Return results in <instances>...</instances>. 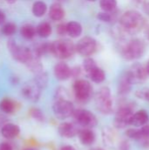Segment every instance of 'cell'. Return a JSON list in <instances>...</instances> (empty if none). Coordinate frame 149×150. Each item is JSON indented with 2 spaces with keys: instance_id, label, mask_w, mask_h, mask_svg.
I'll use <instances>...</instances> for the list:
<instances>
[{
  "instance_id": "6da1fadb",
  "label": "cell",
  "mask_w": 149,
  "mask_h": 150,
  "mask_svg": "<svg viewBox=\"0 0 149 150\" xmlns=\"http://www.w3.org/2000/svg\"><path fill=\"white\" fill-rule=\"evenodd\" d=\"M143 16L136 11H128L120 18V26L128 33H136L144 26Z\"/></svg>"
},
{
  "instance_id": "7a4b0ae2",
  "label": "cell",
  "mask_w": 149,
  "mask_h": 150,
  "mask_svg": "<svg viewBox=\"0 0 149 150\" xmlns=\"http://www.w3.org/2000/svg\"><path fill=\"white\" fill-rule=\"evenodd\" d=\"M76 45L68 39L50 42V54L59 59H68L76 53Z\"/></svg>"
},
{
  "instance_id": "3957f363",
  "label": "cell",
  "mask_w": 149,
  "mask_h": 150,
  "mask_svg": "<svg viewBox=\"0 0 149 150\" xmlns=\"http://www.w3.org/2000/svg\"><path fill=\"white\" fill-rule=\"evenodd\" d=\"M97 109L103 114H111L113 111V103L111 91L108 87L101 88L95 96Z\"/></svg>"
},
{
  "instance_id": "277c9868",
  "label": "cell",
  "mask_w": 149,
  "mask_h": 150,
  "mask_svg": "<svg viewBox=\"0 0 149 150\" xmlns=\"http://www.w3.org/2000/svg\"><path fill=\"white\" fill-rule=\"evenodd\" d=\"M145 52L144 43L141 40H132L126 43L121 48V54L127 61L141 58Z\"/></svg>"
},
{
  "instance_id": "5b68a950",
  "label": "cell",
  "mask_w": 149,
  "mask_h": 150,
  "mask_svg": "<svg viewBox=\"0 0 149 150\" xmlns=\"http://www.w3.org/2000/svg\"><path fill=\"white\" fill-rule=\"evenodd\" d=\"M73 91L76 100L81 103H87L93 95L92 85L84 79H77L73 84Z\"/></svg>"
},
{
  "instance_id": "8992f818",
  "label": "cell",
  "mask_w": 149,
  "mask_h": 150,
  "mask_svg": "<svg viewBox=\"0 0 149 150\" xmlns=\"http://www.w3.org/2000/svg\"><path fill=\"white\" fill-rule=\"evenodd\" d=\"M7 47L12 57L21 63L25 64L32 55V52L30 48L18 45L13 39L8 40Z\"/></svg>"
},
{
  "instance_id": "52a82bcc",
  "label": "cell",
  "mask_w": 149,
  "mask_h": 150,
  "mask_svg": "<svg viewBox=\"0 0 149 150\" xmlns=\"http://www.w3.org/2000/svg\"><path fill=\"white\" fill-rule=\"evenodd\" d=\"M72 117L76 123L83 128H92L97 125V117L91 112L85 109H75Z\"/></svg>"
},
{
  "instance_id": "ba28073f",
  "label": "cell",
  "mask_w": 149,
  "mask_h": 150,
  "mask_svg": "<svg viewBox=\"0 0 149 150\" xmlns=\"http://www.w3.org/2000/svg\"><path fill=\"white\" fill-rule=\"evenodd\" d=\"M53 111L56 118L60 120H65L73 115L75 106L71 101L65 98L54 99L53 105Z\"/></svg>"
},
{
  "instance_id": "9c48e42d",
  "label": "cell",
  "mask_w": 149,
  "mask_h": 150,
  "mask_svg": "<svg viewBox=\"0 0 149 150\" xmlns=\"http://www.w3.org/2000/svg\"><path fill=\"white\" fill-rule=\"evenodd\" d=\"M133 114V108L130 105H123L120 107H119L114 120L113 124L114 127L118 129H122L130 125L131 118Z\"/></svg>"
},
{
  "instance_id": "30bf717a",
  "label": "cell",
  "mask_w": 149,
  "mask_h": 150,
  "mask_svg": "<svg viewBox=\"0 0 149 150\" xmlns=\"http://www.w3.org/2000/svg\"><path fill=\"white\" fill-rule=\"evenodd\" d=\"M97 48V42L92 37L85 36L82 38L76 45V51L82 56L92 55Z\"/></svg>"
},
{
  "instance_id": "8fae6325",
  "label": "cell",
  "mask_w": 149,
  "mask_h": 150,
  "mask_svg": "<svg viewBox=\"0 0 149 150\" xmlns=\"http://www.w3.org/2000/svg\"><path fill=\"white\" fill-rule=\"evenodd\" d=\"M41 89L32 80L25 83L21 89V96L31 102H37L40 97Z\"/></svg>"
},
{
  "instance_id": "7c38bea8",
  "label": "cell",
  "mask_w": 149,
  "mask_h": 150,
  "mask_svg": "<svg viewBox=\"0 0 149 150\" xmlns=\"http://www.w3.org/2000/svg\"><path fill=\"white\" fill-rule=\"evenodd\" d=\"M132 83H142L148 78V73L146 71L145 67H143L141 64H135L133 65L129 71L126 72Z\"/></svg>"
},
{
  "instance_id": "4fadbf2b",
  "label": "cell",
  "mask_w": 149,
  "mask_h": 150,
  "mask_svg": "<svg viewBox=\"0 0 149 150\" xmlns=\"http://www.w3.org/2000/svg\"><path fill=\"white\" fill-rule=\"evenodd\" d=\"M79 130L77 124L72 122H63L58 127L59 134L65 138H73L76 136Z\"/></svg>"
},
{
  "instance_id": "5bb4252c",
  "label": "cell",
  "mask_w": 149,
  "mask_h": 150,
  "mask_svg": "<svg viewBox=\"0 0 149 150\" xmlns=\"http://www.w3.org/2000/svg\"><path fill=\"white\" fill-rule=\"evenodd\" d=\"M54 73L58 80L65 81L71 77V68L67 63L61 62L54 66Z\"/></svg>"
},
{
  "instance_id": "9a60e30c",
  "label": "cell",
  "mask_w": 149,
  "mask_h": 150,
  "mask_svg": "<svg viewBox=\"0 0 149 150\" xmlns=\"http://www.w3.org/2000/svg\"><path fill=\"white\" fill-rule=\"evenodd\" d=\"M148 113L145 110H140L137 112L133 114V116L131 118L130 125H133V126L137 127H143L148 122Z\"/></svg>"
},
{
  "instance_id": "2e32d148",
  "label": "cell",
  "mask_w": 149,
  "mask_h": 150,
  "mask_svg": "<svg viewBox=\"0 0 149 150\" xmlns=\"http://www.w3.org/2000/svg\"><path fill=\"white\" fill-rule=\"evenodd\" d=\"M77 135H78V138H79L80 142H82V144H83L85 146H90V145L93 144L96 140L95 133L90 128L80 129Z\"/></svg>"
},
{
  "instance_id": "e0dca14e",
  "label": "cell",
  "mask_w": 149,
  "mask_h": 150,
  "mask_svg": "<svg viewBox=\"0 0 149 150\" xmlns=\"http://www.w3.org/2000/svg\"><path fill=\"white\" fill-rule=\"evenodd\" d=\"M20 133V128L18 126L12 123H6L1 128L2 135L6 139L16 138Z\"/></svg>"
},
{
  "instance_id": "ac0fdd59",
  "label": "cell",
  "mask_w": 149,
  "mask_h": 150,
  "mask_svg": "<svg viewBox=\"0 0 149 150\" xmlns=\"http://www.w3.org/2000/svg\"><path fill=\"white\" fill-rule=\"evenodd\" d=\"M25 65L28 68V69L31 72H32L34 75L39 74V73H40V72L43 71V66L41 64L40 58L38 57V56H36L33 53H32V55L30 58V60L25 63Z\"/></svg>"
},
{
  "instance_id": "d6986e66",
  "label": "cell",
  "mask_w": 149,
  "mask_h": 150,
  "mask_svg": "<svg viewBox=\"0 0 149 150\" xmlns=\"http://www.w3.org/2000/svg\"><path fill=\"white\" fill-rule=\"evenodd\" d=\"M132 82L127 75V73L126 72L120 78L119 83V88H118V91L119 95H126L129 93V91H131V86H132Z\"/></svg>"
},
{
  "instance_id": "ffe728a7",
  "label": "cell",
  "mask_w": 149,
  "mask_h": 150,
  "mask_svg": "<svg viewBox=\"0 0 149 150\" xmlns=\"http://www.w3.org/2000/svg\"><path fill=\"white\" fill-rule=\"evenodd\" d=\"M64 16H65V11L62 6L59 3H55L51 5L49 10V17L51 19L54 21H60L64 18Z\"/></svg>"
},
{
  "instance_id": "44dd1931",
  "label": "cell",
  "mask_w": 149,
  "mask_h": 150,
  "mask_svg": "<svg viewBox=\"0 0 149 150\" xmlns=\"http://www.w3.org/2000/svg\"><path fill=\"white\" fill-rule=\"evenodd\" d=\"M83 33V27L76 21H70L67 24V34L72 38H77Z\"/></svg>"
},
{
  "instance_id": "7402d4cb",
  "label": "cell",
  "mask_w": 149,
  "mask_h": 150,
  "mask_svg": "<svg viewBox=\"0 0 149 150\" xmlns=\"http://www.w3.org/2000/svg\"><path fill=\"white\" fill-rule=\"evenodd\" d=\"M89 77L90 78V80L96 83H101L105 80V71L98 68L97 66L96 68H94L93 69H91L89 73H87Z\"/></svg>"
},
{
  "instance_id": "603a6c76",
  "label": "cell",
  "mask_w": 149,
  "mask_h": 150,
  "mask_svg": "<svg viewBox=\"0 0 149 150\" xmlns=\"http://www.w3.org/2000/svg\"><path fill=\"white\" fill-rule=\"evenodd\" d=\"M0 110L7 114L13 113L16 110V102L9 98H4L0 101Z\"/></svg>"
},
{
  "instance_id": "cb8c5ba5",
  "label": "cell",
  "mask_w": 149,
  "mask_h": 150,
  "mask_svg": "<svg viewBox=\"0 0 149 150\" xmlns=\"http://www.w3.org/2000/svg\"><path fill=\"white\" fill-rule=\"evenodd\" d=\"M36 33L41 38H48L52 33V26L48 22L43 21L37 26Z\"/></svg>"
},
{
  "instance_id": "d4e9b609",
  "label": "cell",
  "mask_w": 149,
  "mask_h": 150,
  "mask_svg": "<svg viewBox=\"0 0 149 150\" xmlns=\"http://www.w3.org/2000/svg\"><path fill=\"white\" fill-rule=\"evenodd\" d=\"M36 28L31 24H25L20 28V34L26 40H32L36 35Z\"/></svg>"
},
{
  "instance_id": "484cf974",
  "label": "cell",
  "mask_w": 149,
  "mask_h": 150,
  "mask_svg": "<svg viewBox=\"0 0 149 150\" xmlns=\"http://www.w3.org/2000/svg\"><path fill=\"white\" fill-rule=\"evenodd\" d=\"M47 6L46 3H44L43 1L35 2L32 5V14L38 18L42 17L47 12Z\"/></svg>"
},
{
  "instance_id": "4316f807",
  "label": "cell",
  "mask_w": 149,
  "mask_h": 150,
  "mask_svg": "<svg viewBox=\"0 0 149 150\" xmlns=\"http://www.w3.org/2000/svg\"><path fill=\"white\" fill-rule=\"evenodd\" d=\"M35 77L33 79V81L36 83V84L42 90V89H45L47 85V83H48V76H47V74L43 70L42 72L39 73V74H36L34 75Z\"/></svg>"
},
{
  "instance_id": "83f0119b",
  "label": "cell",
  "mask_w": 149,
  "mask_h": 150,
  "mask_svg": "<svg viewBox=\"0 0 149 150\" xmlns=\"http://www.w3.org/2000/svg\"><path fill=\"white\" fill-rule=\"evenodd\" d=\"M100 7L106 12H112L117 7V0H100Z\"/></svg>"
},
{
  "instance_id": "f1b7e54d",
  "label": "cell",
  "mask_w": 149,
  "mask_h": 150,
  "mask_svg": "<svg viewBox=\"0 0 149 150\" xmlns=\"http://www.w3.org/2000/svg\"><path fill=\"white\" fill-rule=\"evenodd\" d=\"M17 25L13 22H8L5 23L2 27V33L5 36H11L16 33Z\"/></svg>"
},
{
  "instance_id": "f546056e",
  "label": "cell",
  "mask_w": 149,
  "mask_h": 150,
  "mask_svg": "<svg viewBox=\"0 0 149 150\" xmlns=\"http://www.w3.org/2000/svg\"><path fill=\"white\" fill-rule=\"evenodd\" d=\"M31 117L40 122L44 121V113L42 112V111L39 108H32L29 112Z\"/></svg>"
},
{
  "instance_id": "4dcf8cb0",
  "label": "cell",
  "mask_w": 149,
  "mask_h": 150,
  "mask_svg": "<svg viewBox=\"0 0 149 150\" xmlns=\"http://www.w3.org/2000/svg\"><path fill=\"white\" fill-rule=\"evenodd\" d=\"M83 69L85 70V72L89 73L91 69H93L94 68L97 67V63H96V62L92 58L88 57V58H86L83 61Z\"/></svg>"
},
{
  "instance_id": "1f68e13d",
  "label": "cell",
  "mask_w": 149,
  "mask_h": 150,
  "mask_svg": "<svg viewBox=\"0 0 149 150\" xmlns=\"http://www.w3.org/2000/svg\"><path fill=\"white\" fill-rule=\"evenodd\" d=\"M126 134L127 135V137H129L131 139H133V140H136V141H140L141 139V129H134V128L128 129L126 131Z\"/></svg>"
},
{
  "instance_id": "d6a6232c",
  "label": "cell",
  "mask_w": 149,
  "mask_h": 150,
  "mask_svg": "<svg viewBox=\"0 0 149 150\" xmlns=\"http://www.w3.org/2000/svg\"><path fill=\"white\" fill-rule=\"evenodd\" d=\"M97 18L101 21H104V22H110L112 18V15L110 14V12H99L97 14Z\"/></svg>"
},
{
  "instance_id": "836d02e7",
  "label": "cell",
  "mask_w": 149,
  "mask_h": 150,
  "mask_svg": "<svg viewBox=\"0 0 149 150\" xmlns=\"http://www.w3.org/2000/svg\"><path fill=\"white\" fill-rule=\"evenodd\" d=\"M135 94H136V97H138L141 99H145L149 102V89L138 91Z\"/></svg>"
},
{
  "instance_id": "e575fe53",
  "label": "cell",
  "mask_w": 149,
  "mask_h": 150,
  "mask_svg": "<svg viewBox=\"0 0 149 150\" xmlns=\"http://www.w3.org/2000/svg\"><path fill=\"white\" fill-rule=\"evenodd\" d=\"M56 32L59 35H61V36L66 35L67 34V24H63V23L59 24L57 25Z\"/></svg>"
},
{
  "instance_id": "d590c367",
  "label": "cell",
  "mask_w": 149,
  "mask_h": 150,
  "mask_svg": "<svg viewBox=\"0 0 149 150\" xmlns=\"http://www.w3.org/2000/svg\"><path fill=\"white\" fill-rule=\"evenodd\" d=\"M81 74V69L80 67H75L71 69V76L73 77H78Z\"/></svg>"
},
{
  "instance_id": "8d00e7d4",
  "label": "cell",
  "mask_w": 149,
  "mask_h": 150,
  "mask_svg": "<svg viewBox=\"0 0 149 150\" xmlns=\"http://www.w3.org/2000/svg\"><path fill=\"white\" fill-rule=\"evenodd\" d=\"M0 150H13L11 145L8 142H1L0 143Z\"/></svg>"
},
{
  "instance_id": "74e56055",
  "label": "cell",
  "mask_w": 149,
  "mask_h": 150,
  "mask_svg": "<svg viewBox=\"0 0 149 150\" xmlns=\"http://www.w3.org/2000/svg\"><path fill=\"white\" fill-rule=\"evenodd\" d=\"M119 150H129V144L127 142H123L120 146H119Z\"/></svg>"
},
{
  "instance_id": "f35d334b",
  "label": "cell",
  "mask_w": 149,
  "mask_h": 150,
  "mask_svg": "<svg viewBox=\"0 0 149 150\" xmlns=\"http://www.w3.org/2000/svg\"><path fill=\"white\" fill-rule=\"evenodd\" d=\"M5 19H6V17H5L4 12L0 10V25L4 24L5 22Z\"/></svg>"
},
{
  "instance_id": "ab89813d",
  "label": "cell",
  "mask_w": 149,
  "mask_h": 150,
  "mask_svg": "<svg viewBox=\"0 0 149 150\" xmlns=\"http://www.w3.org/2000/svg\"><path fill=\"white\" fill-rule=\"evenodd\" d=\"M60 150H76L75 149V148L74 147H72V146H63V147H61V149Z\"/></svg>"
},
{
  "instance_id": "60d3db41",
  "label": "cell",
  "mask_w": 149,
  "mask_h": 150,
  "mask_svg": "<svg viewBox=\"0 0 149 150\" xmlns=\"http://www.w3.org/2000/svg\"><path fill=\"white\" fill-rule=\"evenodd\" d=\"M144 11H145L147 14H148L149 15V3H147V4L144 5Z\"/></svg>"
},
{
  "instance_id": "b9f144b4",
  "label": "cell",
  "mask_w": 149,
  "mask_h": 150,
  "mask_svg": "<svg viewBox=\"0 0 149 150\" xmlns=\"http://www.w3.org/2000/svg\"><path fill=\"white\" fill-rule=\"evenodd\" d=\"M11 83H12L13 84H17V83H18V78L17 76L11 77Z\"/></svg>"
},
{
  "instance_id": "7bdbcfd3",
  "label": "cell",
  "mask_w": 149,
  "mask_h": 150,
  "mask_svg": "<svg viewBox=\"0 0 149 150\" xmlns=\"http://www.w3.org/2000/svg\"><path fill=\"white\" fill-rule=\"evenodd\" d=\"M145 69H146V71H147L148 75V76H149V61H148V62L147 63V65H146Z\"/></svg>"
},
{
  "instance_id": "ee69618b",
  "label": "cell",
  "mask_w": 149,
  "mask_h": 150,
  "mask_svg": "<svg viewBox=\"0 0 149 150\" xmlns=\"http://www.w3.org/2000/svg\"><path fill=\"white\" fill-rule=\"evenodd\" d=\"M17 0H5V2H7L8 4H14Z\"/></svg>"
},
{
  "instance_id": "f6af8a7d",
  "label": "cell",
  "mask_w": 149,
  "mask_h": 150,
  "mask_svg": "<svg viewBox=\"0 0 149 150\" xmlns=\"http://www.w3.org/2000/svg\"><path fill=\"white\" fill-rule=\"evenodd\" d=\"M90 150H105L103 149H101V148H95V149H92Z\"/></svg>"
},
{
  "instance_id": "bcb514c9",
  "label": "cell",
  "mask_w": 149,
  "mask_h": 150,
  "mask_svg": "<svg viewBox=\"0 0 149 150\" xmlns=\"http://www.w3.org/2000/svg\"><path fill=\"white\" fill-rule=\"evenodd\" d=\"M24 150H37V149H24Z\"/></svg>"
},
{
  "instance_id": "7dc6e473",
  "label": "cell",
  "mask_w": 149,
  "mask_h": 150,
  "mask_svg": "<svg viewBox=\"0 0 149 150\" xmlns=\"http://www.w3.org/2000/svg\"><path fill=\"white\" fill-rule=\"evenodd\" d=\"M88 1H90V2H95V1H97V0H88Z\"/></svg>"
},
{
  "instance_id": "c3c4849f",
  "label": "cell",
  "mask_w": 149,
  "mask_h": 150,
  "mask_svg": "<svg viewBox=\"0 0 149 150\" xmlns=\"http://www.w3.org/2000/svg\"><path fill=\"white\" fill-rule=\"evenodd\" d=\"M148 40H149V30H148Z\"/></svg>"
}]
</instances>
